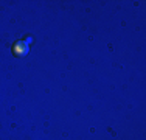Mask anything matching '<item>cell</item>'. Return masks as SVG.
Returning <instances> with one entry per match:
<instances>
[{
	"label": "cell",
	"mask_w": 146,
	"mask_h": 140,
	"mask_svg": "<svg viewBox=\"0 0 146 140\" xmlns=\"http://www.w3.org/2000/svg\"><path fill=\"white\" fill-rule=\"evenodd\" d=\"M13 51H14L16 56H25L28 53V47L25 45V42H17L14 47H13Z\"/></svg>",
	"instance_id": "6da1fadb"
}]
</instances>
